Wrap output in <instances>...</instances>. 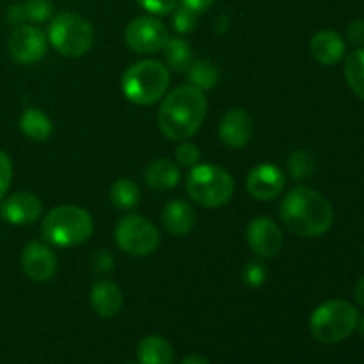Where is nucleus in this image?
Here are the masks:
<instances>
[{
  "label": "nucleus",
  "mask_w": 364,
  "mask_h": 364,
  "mask_svg": "<svg viewBox=\"0 0 364 364\" xmlns=\"http://www.w3.org/2000/svg\"><path fill=\"white\" fill-rule=\"evenodd\" d=\"M181 364H210V361L205 358V355L192 354V355H187V358L181 361Z\"/></svg>",
  "instance_id": "obj_37"
},
{
  "label": "nucleus",
  "mask_w": 364,
  "mask_h": 364,
  "mask_svg": "<svg viewBox=\"0 0 364 364\" xmlns=\"http://www.w3.org/2000/svg\"><path fill=\"white\" fill-rule=\"evenodd\" d=\"M21 21H31V23H43L48 21L53 14L52 0H23L18 4Z\"/></svg>",
  "instance_id": "obj_27"
},
{
  "label": "nucleus",
  "mask_w": 364,
  "mask_h": 364,
  "mask_svg": "<svg viewBox=\"0 0 364 364\" xmlns=\"http://www.w3.org/2000/svg\"><path fill=\"white\" fill-rule=\"evenodd\" d=\"M116 244L130 256H148L156 251L160 233L151 220L142 215H127L116 226Z\"/></svg>",
  "instance_id": "obj_8"
},
{
  "label": "nucleus",
  "mask_w": 364,
  "mask_h": 364,
  "mask_svg": "<svg viewBox=\"0 0 364 364\" xmlns=\"http://www.w3.org/2000/svg\"><path fill=\"white\" fill-rule=\"evenodd\" d=\"M345 78L358 98L364 100V48H358L345 60Z\"/></svg>",
  "instance_id": "obj_23"
},
{
  "label": "nucleus",
  "mask_w": 364,
  "mask_h": 364,
  "mask_svg": "<svg viewBox=\"0 0 364 364\" xmlns=\"http://www.w3.org/2000/svg\"><path fill=\"white\" fill-rule=\"evenodd\" d=\"M11 180H13V164H11L9 155L0 149V201L9 191Z\"/></svg>",
  "instance_id": "obj_32"
},
{
  "label": "nucleus",
  "mask_w": 364,
  "mask_h": 364,
  "mask_svg": "<svg viewBox=\"0 0 364 364\" xmlns=\"http://www.w3.org/2000/svg\"><path fill=\"white\" fill-rule=\"evenodd\" d=\"M162 224L171 235L183 237L191 233L192 228L196 226V212L187 201L183 199H174L167 203L162 212Z\"/></svg>",
  "instance_id": "obj_18"
},
{
  "label": "nucleus",
  "mask_w": 364,
  "mask_h": 364,
  "mask_svg": "<svg viewBox=\"0 0 364 364\" xmlns=\"http://www.w3.org/2000/svg\"><path fill=\"white\" fill-rule=\"evenodd\" d=\"M173 25L176 28V32H180V34H188V32H192L198 27V13L185 6L176 7L174 9Z\"/></svg>",
  "instance_id": "obj_28"
},
{
  "label": "nucleus",
  "mask_w": 364,
  "mask_h": 364,
  "mask_svg": "<svg viewBox=\"0 0 364 364\" xmlns=\"http://www.w3.org/2000/svg\"><path fill=\"white\" fill-rule=\"evenodd\" d=\"M146 183L155 191H171L180 183V167L167 159H159L146 167Z\"/></svg>",
  "instance_id": "obj_19"
},
{
  "label": "nucleus",
  "mask_w": 364,
  "mask_h": 364,
  "mask_svg": "<svg viewBox=\"0 0 364 364\" xmlns=\"http://www.w3.org/2000/svg\"><path fill=\"white\" fill-rule=\"evenodd\" d=\"M206 96L194 85H181L167 95L159 110V127L171 141H185L201 127L206 114Z\"/></svg>",
  "instance_id": "obj_2"
},
{
  "label": "nucleus",
  "mask_w": 364,
  "mask_h": 364,
  "mask_svg": "<svg viewBox=\"0 0 364 364\" xmlns=\"http://www.w3.org/2000/svg\"><path fill=\"white\" fill-rule=\"evenodd\" d=\"M242 279H244L245 287L249 288H259L267 281V269L262 262H249L245 263L244 270H242Z\"/></svg>",
  "instance_id": "obj_29"
},
{
  "label": "nucleus",
  "mask_w": 364,
  "mask_h": 364,
  "mask_svg": "<svg viewBox=\"0 0 364 364\" xmlns=\"http://www.w3.org/2000/svg\"><path fill=\"white\" fill-rule=\"evenodd\" d=\"M187 192L199 206L219 208L235 192V181L226 169L215 164H198L187 176Z\"/></svg>",
  "instance_id": "obj_6"
},
{
  "label": "nucleus",
  "mask_w": 364,
  "mask_h": 364,
  "mask_svg": "<svg viewBox=\"0 0 364 364\" xmlns=\"http://www.w3.org/2000/svg\"><path fill=\"white\" fill-rule=\"evenodd\" d=\"M347 39L355 48H364V20L350 21L347 28Z\"/></svg>",
  "instance_id": "obj_33"
},
{
  "label": "nucleus",
  "mask_w": 364,
  "mask_h": 364,
  "mask_svg": "<svg viewBox=\"0 0 364 364\" xmlns=\"http://www.w3.org/2000/svg\"><path fill=\"white\" fill-rule=\"evenodd\" d=\"M309 50H311L313 57L320 64L333 66V64L340 63L343 59L345 52H347V45H345V39L336 31L323 28V31H318L313 36Z\"/></svg>",
  "instance_id": "obj_16"
},
{
  "label": "nucleus",
  "mask_w": 364,
  "mask_h": 364,
  "mask_svg": "<svg viewBox=\"0 0 364 364\" xmlns=\"http://www.w3.org/2000/svg\"><path fill=\"white\" fill-rule=\"evenodd\" d=\"M252 117L244 109H231L219 124V137L230 148H244L252 137Z\"/></svg>",
  "instance_id": "obj_15"
},
{
  "label": "nucleus",
  "mask_w": 364,
  "mask_h": 364,
  "mask_svg": "<svg viewBox=\"0 0 364 364\" xmlns=\"http://www.w3.org/2000/svg\"><path fill=\"white\" fill-rule=\"evenodd\" d=\"M354 297L355 301H358V304L364 308V277L358 281V284H355V290H354Z\"/></svg>",
  "instance_id": "obj_36"
},
{
  "label": "nucleus",
  "mask_w": 364,
  "mask_h": 364,
  "mask_svg": "<svg viewBox=\"0 0 364 364\" xmlns=\"http://www.w3.org/2000/svg\"><path fill=\"white\" fill-rule=\"evenodd\" d=\"M358 329H359V333H361V336L364 338V316H363V318H359Z\"/></svg>",
  "instance_id": "obj_38"
},
{
  "label": "nucleus",
  "mask_w": 364,
  "mask_h": 364,
  "mask_svg": "<svg viewBox=\"0 0 364 364\" xmlns=\"http://www.w3.org/2000/svg\"><path fill=\"white\" fill-rule=\"evenodd\" d=\"M95 224L87 210L73 205H60L50 210L41 224L45 242L57 247H75L91 238Z\"/></svg>",
  "instance_id": "obj_3"
},
{
  "label": "nucleus",
  "mask_w": 364,
  "mask_h": 364,
  "mask_svg": "<svg viewBox=\"0 0 364 364\" xmlns=\"http://www.w3.org/2000/svg\"><path fill=\"white\" fill-rule=\"evenodd\" d=\"M164 50H166L167 64H169V68H173L174 71H188L192 64H194L191 45H188L185 39H169Z\"/></svg>",
  "instance_id": "obj_24"
},
{
  "label": "nucleus",
  "mask_w": 364,
  "mask_h": 364,
  "mask_svg": "<svg viewBox=\"0 0 364 364\" xmlns=\"http://www.w3.org/2000/svg\"><path fill=\"white\" fill-rule=\"evenodd\" d=\"M137 359L139 364H174V350L166 338L151 334L139 343Z\"/></svg>",
  "instance_id": "obj_20"
},
{
  "label": "nucleus",
  "mask_w": 364,
  "mask_h": 364,
  "mask_svg": "<svg viewBox=\"0 0 364 364\" xmlns=\"http://www.w3.org/2000/svg\"><path fill=\"white\" fill-rule=\"evenodd\" d=\"M20 130L32 141H48L53 134V123L41 110L27 109L20 116Z\"/></svg>",
  "instance_id": "obj_21"
},
{
  "label": "nucleus",
  "mask_w": 364,
  "mask_h": 364,
  "mask_svg": "<svg viewBox=\"0 0 364 364\" xmlns=\"http://www.w3.org/2000/svg\"><path fill=\"white\" fill-rule=\"evenodd\" d=\"M178 2L180 0H137L139 6L144 7L151 14H156V16L171 14L178 7Z\"/></svg>",
  "instance_id": "obj_31"
},
{
  "label": "nucleus",
  "mask_w": 364,
  "mask_h": 364,
  "mask_svg": "<svg viewBox=\"0 0 364 364\" xmlns=\"http://www.w3.org/2000/svg\"><path fill=\"white\" fill-rule=\"evenodd\" d=\"M124 304V295L114 281L102 279L92 284L91 306L103 318H112L121 311Z\"/></svg>",
  "instance_id": "obj_17"
},
{
  "label": "nucleus",
  "mask_w": 364,
  "mask_h": 364,
  "mask_svg": "<svg viewBox=\"0 0 364 364\" xmlns=\"http://www.w3.org/2000/svg\"><path fill=\"white\" fill-rule=\"evenodd\" d=\"M281 220L299 237H322L333 228V205L320 192L309 187H295L281 203Z\"/></svg>",
  "instance_id": "obj_1"
},
{
  "label": "nucleus",
  "mask_w": 364,
  "mask_h": 364,
  "mask_svg": "<svg viewBox=\"0 0 364 364\" xmlns=\"http://www.w3.org/2000/svg\"><path fill=\"white\" fill-rule=\"evenodd\" d=\"M110 201L117 210H134L141 201V191L139 185L130 178H119L110 187Z\"/></svg>",
  "instance_id": "obj_22"
},
{
  "label": "nucleus",
  "mask_w": 364,
  "mask_h": 364,
  "mask_svg": "<svg viewBox=\"0 0 364 364\" xmlns=\"http://www.w3.org/2000/svg\"><path fill=\"white\" fill-rule=\"evenodd\" d=\"M21 269L34 283H46L57 272L55 252L41 242H31L21 252Z\"/></svg>",
  "instance_id": "obj_12"
},
{
  "label": "nucleus",
  "mask_w": 364,
  "mask_h": 364,
  "mask_svg": "<svg viewBox=\"0 0 364 364\" xmlns=\"http://www.w3.org/2000/svg\"><path fill=\"white\" fill-rule=\"evenodd\" d=\"M169 87V70L159 60H139L123 75L121 89L135 105H151L166 95Z\"/></svg>",
  "instance_id": "obj_5"
},
{
  "label": "nucleus",
  "mask_w": 364,
  "mask_h": 364,
  "mask_svg": "<svg viewBox=\"0 0 364 364\" xmlns=\"http://www.w3.org/2000/svg\"><path fill=\"white\" fill-rule=\"evenodd\" d=\"M284 173L274 164H258L247 174V192L258 201H272L283 192Z\"/></svg>",
  "instance_id": "obj_13"
},
{
  "label": "nucleus",
  "mask_w": 364,
  "mask_h": 364,
  "mask_svg": "<svg viewBox=\"0 0 364 364\" xmlns=\"http://www.w3.org/2000/svg\"><path fill=\"white\" fill-rule=\"evenodd\" d=\"M213 2H215V0H181V4H183L185 7L196 11V13H203V11H206L208 7H212Z\"/></svg>",
  "instance_id": "obj_35"
},
{
  "label": "nucleus",
  "mask_w": 364,
  "mask_h": 364,
  "mask_svg": "<svg viewBox=\"0 0 364 364\" xmlns=\"http://www.w3.org/2000/svg\"><path fill=\"white\" fill-rule=\"evenodd\" d=\"M48 41L64 57L85 55L95 43V28L77 13H59L48 25Z\"/></svg>",
  "instance_id": "obj_7"
},
{
  "label": "nucleus",
  "mask_w": 364,
  "mask_h": 364,
  "mask_svg": "<svg viewBox=\"0 0 364 364\" xmlns=\"http://www.w3.org/2000/svg\"><path fill=\"white\" fill-rule=\"evenodd\" d=\"M127 45L139 53H156L166 48L169 32L166 25L153 16H139L127 25Z\"/></svg>",
  "instance_id": "obj_9"
},
{
  "label": "nucleus",
  "mask_w": 364,
  "mask_h": 364,
  "mask_svg": "<svg viewBox=\"0 0 364 364\" xmlns=\"http://www.w3.org/2000/svg\"><path fill=\"white\" fill-rule=\"evenodd\" d=\"M92 267L96 272H110L114 269V258L109 251H98L92 256Z\"/></svg>",
  "instance_id": "obj_34"
},
{
  "label": "nucleus",
  "mask_w": 364,
  "mask_h": 364,
  "mask_svg": "<svg viewBox=\"0 0 364 364\" xmlns=\"http://www.w3.org/2000/svg\"><path fill=\"white\" fill-rule=\"evenodd\" d=\"M187 75L188 80H191V85L201 89V91L215 87L217 82H219V70L215 68V64L205 59L194 60V64L187 71Z\"/></svg>",
  "instance_id": "obj_25"
},
{
  "label": "nucleus",
  "mask_w": 364,
  "mask_h": 364,
  "mask_svg": "<svg viewBox=\"0 0 364 364\" xmlns=\"http://www.w3.org/2000/svg\"><path fill=\"white\" fill-rule=\"evenodd\" d=\"M7 48H9L11 57L18 64H34L45 57L46 48H48V38L36 25H18L11 32Z\"/></svg>",
  "instance_id": "obj_10"
},
{
  "label": "nucleus",
  "mask_w": 364,
  "mask_h": 364,
  "mask_svg": "<svg viewBox=\"0 0 364 364\" xmlns=\"http://www.w3.org/2000/svg\"><path fill=\"white\" fill-rule=\"evenodd\" d=\"M127 364H139V363H127Z\"/></svg>",
  "instance_id": "obj_39"
},
{
  "label": "nucleus",
  "mask_w": 364,
  "mask_h": 364,
  "mask_svg": "<svg viewBox=\"0 0 364 364\" xmlns=\"http://www.w3.org/2000/svg\"><path fill=\"white\" fill-rule=\"evenodd\" d=\"M247 244L258 258L269 259L277 256L283 247V235L272 219L258 217L247 226Z\"/></svg>",
  "instance_id": "obj_11"
},
{
  "label": "nucleus",
  "mask_w": 364,
  "mask_h": 364,
  "mask_svg": "<svg viewBox=\"0 0 364 364\" xmlns=\"http://www.w3.org/2000/svg\"><path fill=\"white\" fill-rule=\"evenodd\" d=\"M43 203L32 192H16L4 199L0 215L13 226H31L41 217Z\"/></svg>",
  "instance_id": "obj_14"
},
{
  "label": "nucleus",
  "mask_w": 364,
  "mask_h": 364,
  "mask_svg": "<svg viewBox=\"0 0 364 364\" xmlns=\"http://www.w3.org/2000/svg\"><path fill=\"white\" fill-rule=\"evenodd\" d=\"M199 148L192 142H181L176 149V162L183 167H194L199 164Z\"/></svg>",
  "instance_id": "obj_30"
},
{
  "label": "nucleus",
  "mask_w": 364,
  "mask_h": 364,
  "mask_svg": "<svg viewBox=\"0 0 364 364\" xmlns=\"http://www.w3.org/2000/svg\"><path fill=\"white\" fill-rule=\"evenodd\" d=\"M287 167L288 173H290V176L295 181H304L313 176L316 164L311 153L306 151V149H297V151H294L288 156Z\"/></svg>",
  "instance_id": "obj_26"
},
{
  "label": "nucleus",
  "mask_w": 364,
  "mask_h": 364,
  "mask_svg": "<svg viewBox=\"0 0 364 364\" xmlns=\"http://www.w3.org/2000/svg\"><path fill=\"white\" fill-rule=\"evenodd\" d=\"M359 323V311L355 306L343 299H331L322 302L309 318L313 338L320 343H341L352 336Z\"/></svg>",
  "instance_id": "obj_4"
}]
</instances>
